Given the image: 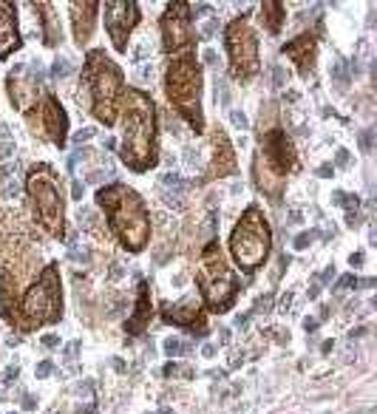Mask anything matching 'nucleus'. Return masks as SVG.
Returning <instances> with one entry per match:
<instances>
[{
    "label": "nucleus",
    "mask_w": 377,
    "mask_h": 414,
    "mask_svg": "<svg viewBox=\"0 0 377 414\" xmlns=\"http://www.w3.org/2000/svg\"><path fill=\"white\" fill-rule=\"evenodd\" d=\"M199 287H202V295L208 301V307L213 312H227L230 307V298L236 295L239 284L233 278V273L227 270V264L222 261V253L216 244H210L202 256V267H199Z\"/></svg>",
    "instance_id": "obj_8"
},
{
    "label": "nucleus",
    "mask_w": 377,
    "mask_h": 414,
    "mask_svg": "<svg viewBox=\"0 0 377 414\" xmlns=\"http://www.w3.org/2000/svg\"><path fill=\"white\" fill-rule=\"evenodd\" d=\"M284 18H287V9H284L281 4H264V6H261V20H264V26L270 29V35H278V32H281Z\"/></svg>",
    "instance_id": "obj_21"
},
{
    "label": "nucleus",
    "mask_w": 377,
    "mask_h": 414,
    "mask_svg": "<svg viewBox=\"0 0 377 414\" xmlns=\"http://www.w3.org/2000/svg\"><path fill=\"white\" fill-rule=\"evenodd\" d=\"M216 97H219V102H222V105H227V102H230V91H227L225 77H216Z\"/></svg>",
    "instance_id": "obj_28"
},
{
    "label": "nucleus",
    "mask_w": 377,
    "mask_h": 414,
    "mask_svg": "<svg viewBox=\"0 0 377 414\" xmlns=\"http://www.w3.org/2000/svg\"><path fill=\"white\" fill-rule=\"evenodd\" d=\"M205 60L213 66V63H216V52H205Z\"/></svg>",
    "instance_id": "obj_43"
},
{
    "label": "nucleus",
    "mask_w": 377,
    "mask_h": 414,
    "mask_svg": "<svg viewBox=\"0 0 377 414\" xmlns=\"http://www.w3.org/2000/svg\"><path fill=\"white\" fill-rule=\"evenodd\" d=\"M164 321H173V324H181V326H191V329H202L205 332V324L199 318V304L196 301H179L173 307L164 309Z\"/></svg>",
    "instance_id": "obj_18"
},
{
    "label": "nucleus",
    "mask_w": 377,
    "mask_h": 414,
    "mask_svg": "<svg viewBox=\"0 0 377 414\" xmlns=\"http://www.w3.org/2000/svg\"><path fill=\"white\" fill-rule=\"evenodd\" d=\"M164 352H167L170 357H179V355L187 352V346H184L179 338H167V341H164Z\"/></svg>",
    "instance_id": "obj_26"
},
{
    "label": "nucleus",
    "mask_w": 377,
    "mask_h": 414,
    "mask_svg": "<svg viewBox=\"0 0 377 414\" xmlns=\"http://www.w3.org/2000/svg\"><path fill=\"white\" fill-rule=\"evenodd\" d=\"M191 6L187 4H170L162 15V43L170 54H184L193 49V29H191Z\"/></svg>",
    "instance_id": "obj_10"
},
{
    "label": "nucleus",
    "mask_w": 377,
    "mask_h": 414,
    "mask_svg": "<svg viewBox=\"0 0 377 414\" xmlns=\"http://www.w3.org/2000/svg\"><path fill=\"white\" fill-rule=\"evenodd\" d=\"M15 150V142H12V134H9V128L0 122V156H9Z\"/></svg>",
    "instance_id": "obj_24"
},
{
    "label": "nucleus",
    "mask_w": 377,
    "mask_h": 414,
    "mask_svg": "<svg viewBox=\"0 0 377 414\" xmlns=\"http://www.w3.org/2000/svg\"><path fill=\"white\" fill-rule=\"evenodd\" d=\"M335 80H337V85H340V88H346V71H343V63H337V66H335Z\"/></svg>",
    "instance_id": "obj_31"
},
{
    "label": "nucleus",
    "mask_w": 377,
    "mask_h": 414,
    "mask_svg": "<svg viewBox=\"0 0 377 414\" xmlns=\"http://www.w3.org/2000/svg\"><path fill=\"white\" fill-rule=\"evenodd\" d=\"M261 159H264V165H267L270 170H275L278 176H287V170H292V165H295V150H292V145H289V139H287L284 131H270V134H267Z\"/></svg>",
    "instance_id": "obj_13"
},
{
    "label": "nucleus",
    "mask_w": 377,
    "mask_h": 414,
    "mask_svg": "<svg viewBox=\"0 0 377 414\" xmlns=\"http://www.w3.org/2000/svg\"><path fill=\"white\" fill-rule=\"evenodd\" d=\"M77 349H80V343H77V341H74V343H68V346H66V357H68V360H74V357H77Z\"/></svg>",
    "instance_id": "obj_35"
},
{
    "label": "nucleus",
    "mask_w": 377,
    "mask_h": 414,
    "mask_svg": "<svg viewBox=\"0 0 377 414\" xmlns=\"http://www.w3.org/2000/svg\"><path fill=\"white\" fill-rule=\"evenodd\" d=\"M91 136H94V128H85V131H77V134H74V142L83 145V142H88Z\"/></svg>",
    "instance_id": "obj_30"
},
{
    "label": "nucleus",
    "mask_w": 377,
    "mask_h": 414,
    "mask_svg": "<svg viewBox=\"0 0 377 414\" xmlns=\"http://www.w3.org/2000/svg\"><path fill=\"white\" fill-rule=\"evenodd\" d=\"M148 318H150V301H148V284L142 281L139 284V301H136V312H133V318L128 321V329L136 335V332H142L145 329V324H148Z\"/></svg>",
    "instance_id": "obj_20"
},
{
    "label": "nucleus",
    "mask_w": 377,
    "mask_h": 414,
    "mask_svg": "<svg viewBox=\"0 0 377 414\" xmlns=\"http://www.w3.org/2000/svg\"><path fill=\"white\" fill-rule=\"evenodd\" d=\"M85 85L91 88L94 117L105 125H114L116 102H119V91H122V71L102 52H91L85 60Z\"/></svg>",
    "instance_id": "obj_4"
},
{
    "label": "nucleus",
    "mask_w": 377,
    "mask_h": 414,
    "mask_svg": "<svg viewBox=\"0 0 377 414\" xmlns=\"http://www.w3.org/2000/svg\"><path fill=\"white\" fill-rule=\"evenodd\" d=\"M270 247H273V233H270L264 213L258 207H247V213L241 216V222L236 225L233 239H230V250H233L236 264L241 270L253 273L256 267L264 264V259L270 256Z\"/></svg>",
    "instance_id": "obj_5"
},
{
    "label": "nucleus",
    "mask_w": 377,
    "mask_h": 414,
    "mask_svg": "<svg viewBox=\"0 0 377 414\" xmlns=\"http://www.w3.org/2000/svg\"><path fill=\"white\" fill-rule=\"evenodd\" d=\"M225 43H227V52H230L233 77L250 80L258 71V40H256V32L250 29L247 18H239L227 26Z\"/></svg>",
    "instance_id": "obj_9"
},
{
    "label": "nucleus",
    "mask_w": 377,
    "mask_h": 414,
    "mask_svg": "<svg viewBox=\"0 0 377 414\" xmlns=\"http://www.w3.org/2000/svg\"><path fill=\"white\" fill-rule=\"evenodd\" d=\"M57 343H60L57 335H46V338H43V346H57Z\"/></svg>",
    "instance_id": "obj_40"
},
{
    "label": "nucleus",
    "mask_w": 377,
    "mask_h": 414,
    "mask_svg": "<svg viewBox=\"0 0 377 414\" xmlns=\"http://www.w3.org/2000/svg\"><path fill=\"white\" fill-rule=\"evenodd\" d=\"M20 312L26 324H57L63 315V295H60V270L57 264H49L35 287L23 295Z\"/></svg>",
    "instance_id": "obj_7"
},
{
    "label": "nucleus",
    "mask_w": 377,
    "mask_h": 414,
    "mask_svg": "<svg viewBox=\"0 0 377 414\" xmlns=\"http://www.w3.org/2000/svg\"><path fill=\"white\" fill-rule=\"evenodd\" d=\"M49 374H52V360H43L37 366V377H49Z\"/></svg>",
    "instance_id": "obj_34"
},
{
    "label": "nucleus",
    "mask_w": 377,
    "mask_h": 414,
    "mask_svg": "<svg viewBox=\"0 0 377 414\" xmlns=\"http://www.w3.org/2000/svg\"><path fill=\"white\" fill-rule=\"evenodd\" d=\"M230 119H233V125H236V128H241V131L247 128V117H244L241 111H230Z\"/></svg>",
    "instance_id": "obj_29"
},
{
    "label": "nucleus",
    "mask_w": 377,
    "mask_h": 414,
    "mask_svg": "<svg viewBox=\"0 0 377 414\" xmlns=\"http://www.w3.org/2000/svg\"><path fill=\"white\" fill-rule=\"evenodd\" d=\"M26 190H29V199L35 204L37 222L52 236L63 239V233H66V225H63V196H60V182H57L54 170L49 165H37L29 173Z\"/></svg>",
    "instance_id": "obj_6"
},
{
    "label": "nucleus",
    "mask_w": 377,
    "mask_h": 414,
    "mask_svg": "<svg viewBox=\"0 0 377 414\" xmlns=\"http://www.w3.org/2000/svg\"><path fill=\"white\" fill-rule=\"evenodd\" d=\"M284 54H287V57L298 66V71H301V74H309V71H312V66H315V37L301 35V37L289 40V43L284 46Z\"/></svg>",
    "instance_id": "obj_16"
},
{
    "label": "nucleus",
    "mask_w": 377,
    "mask_h": 414,
    "mask_svg": "<svg viewBox=\"0 0 377 414\" xmlns=\"http://www.w3.org/2000/svg\"><path fill=\"white\" fill-rule=\"evenodd\" d=\"M162 372H164V377H173V374H179V366L176 363H167Z\"/></svg>",
    "instance_id": "obj_38"
},
{
    "label": "nucleus",
    "mask_w": 377,
    "mask_h": 414,
    "mask_svg": "<svg viewBox=\"0 0 377 414\" xmlns=\"http://www.w3.org/2000/svg\"><path fill=\"white\" fill-rule=\"evenodd\" d=\"M164 91L170 105L191 122V128H196V134H202L205 119H202V66L196 63L193 52L176 54L167 66V77H164Z\"/></svg>",
    "instance_id": "obj_3"
},
{
    "label": "nucleus",
    "mask_w": 377,
    "mask_h": 414,
    "mask_svg": "<svg viewBox=\"0 0 377 414\" xmlns=\"http://www.w3.org/2000/svg\"><path fill=\"white\" fill-rule=\"evenodd\" d=\"M0 190H4V196H18L20 187H18V165H4L0 167Z\"/></svg>",
    "instance_id": "obj_23"
},
{
    "label": "nucleus",
    "mask_w": 377,
    "mask_h": 414,
    "mask_svg": "<svg viewBox=\"0 0 377 414\" xmlns=\"http://www.w3.org/2000/svg\"><path fill=\"white\" fill-rule=\"evenodd\" d=\"M360 284V278H354V276H343L340 278V290H352V287H357Z\"/></svg>",
    "instance_id": "obj_33"
},
{
    "label": "nucleus",
    "mask_w": 377,
    "mask_h": 414,
    "mask_svg": "<svg viewBox=\"0 0 377 414\" xmlns=\"http://www.w3.org/2000/svg\"><path fill=\"white\" fill-rule=\"evenodd\" d=\"M71 193H74V199H83V184L74 182V190H71Z\"/></svg>",
    "instance_id": "obj_42"
},
{
    "label": "nucleus",
    "mask_w": 377,
    "mask_h": 414,
    "mask_svg": "<svg viewBox=\"0 0 377 414\" xmlns=\"http://www.w3.org/2000/svg\"><path fill=\"white\" fill-rule=\"evenodd\" d=\"M156 108L148 94L131 88L122 105V162L131 170L156 165Z\"/></svg>",
    "instance_id": "obj_1"
},
{
    "label": "nucleus",
    "mask_w": 377,
    "mask_h": 414,
    "mask_svg": "<svg viewBox=\"0 0 377 414\" xmlns=\"http://www.w3.org/2000/svg\"><path fill=\"white\" fill-rule=\"evenodd\" d=\"M304 326H306V332H315V329H318V321H315V318H306Z\"/></svg>",
    "instance_id": "obj_41"
},
{
    "label": "nucleus",
    "mask_w": 377,
    "mask_h": 414,
    "mask_svg": "<svg viewBox=\"0 0 377 414\" xmlns=\"http://www.w3.org/2000/svg\"><path fill=\"white\" fill-rule=\"evenodd\" d=\"M97 201L105 207L108 225L122 242V247L131 253H139L150 236V219H148L142 196L125 184H111L97 193Z\"/></svg>",
    "instance_id": "obj_2"
},
{
    "label": "nucleus",
    "mask_w": 377,
    "mask_h": 414,
    "mask_svg": "<svg viewBox=\"0 0 377 414\" xmlns=\"http://www.w3.org/2000/svg\"><path fill=\"white\" fill-rule=\"evenodd\" d=\"M71 259L74 261H91V250L83 242H71Z\"/></svg>",
    "instance_id": "obj_25"
},
{
    "label": "nucleus",
    "mask_w": 377,
    "mask_h": 414,
    "mask_svg": "<svg viewBox=\"0 0 377 414\" xmlns=\"http://www.w3.org/2000/svg\"><path fill=\"white\" fill-rule=\"evenodd\" d=\"M29 77H26V66H18L12 74H9V97H12V105L18 111H29V105L37 102V88H40V66H29Z\"/></svg>",
    "instance_id": "obj_12"
},
{
    "label": "nucleus",
    "mask_w": 377,
    "mask_h": 414,
    "mask_svg": "<svg viewBox=\"0 0 377 414\" xmlns=\"http://www.w3.org/2000/svg\"><path fill=\"white\" fill-rule=\"evenodd\" d=\"M68 71H71V63L63 60V57H57L54 66H52V77H68Z\"/></svg>",
    "instance_id": "obj_27"
},
{
    "label": "nucleus",
    "mask_w": 377,
    "mask_h": 414,
    "mask_svg": "<svg viewBox=\"0 0 377 414\" xmlns=\"http://www.w3.org/2000/svg\"><path fill=\"white\" fill-rule=\"evenodd\" d=\"M349 264H352V267H360V264H363V253H352Z\"/></svg>",
    "instance_id": "obj_39"
},
{
    "label": "nucleus",
    "mask_w": 377,
    "mask_h": 414,
    "mask_svg": "<svg viewBox=\"0 0 377 414\" xmlns=\"http://www.w3.org/2000/svg\"><path fill=\"white\" fill-rule=\"evenodd\" d=\"M40 114H43V131H46V136H49L57 148H63V145H66V136H68V117H66L63 105L49 94V97H43Z\"/></svg>",
    "instance_id": "obj_14"
},
{
    "label": "nucleus",
    "mask_w": 377,
    "mask_h": 414,
    "mask_svg": "<svg viewBox=\"0 0 377 414\" xmlns=\"http://www.w3.org/2000/svg\"><path fill=\"white\" fill-rule=\"evenodd\" d=\"M18 374H20V369H18V366H9V369H6V383L18 380Z\"/></svg>",
    "instance_id": "obj_36"
},
{
    "label": "nucleus",
    "mask_w": 377,
    "mask_h": 414,
    "mask_svg": "<svg viewBox=\"0 0 377 414\" xmlns=\"http://www.w3.org/2000/svg\"><path fill=\"white\" fill-rule=\"evenodd\" d=\"M213 165H216V176L236 173V153H233L230 139L222 131H216V156H213Z\"/></svg>",
    "instance_id": "obj_19"
},
{
    "label": "nucleus",
    "mask_w": 377,
    "mask_h": 414,
    "mask_svg": "<svg viewBox=\"0 0 377 414\" xmlns=\"http://www.w3.org/2000/svg\"><path fill=\"white\" fill-rule=\"evenodd\" d=\"M15 49H20L18 12L12 4H0V60H6Z\"/></svg>",
    "instance_id": "obj_15"
},
{
    "label": "nucleus",
    "mask_w": 377,
    "mask_h": 414,
    "mask_svg": "<svg viewBox=\"0 0 377 414\" xmlns=\"http://www.w3.org/2000/svg\"><path fill=\"white\" fill-rule=\"evenodd\" d=\"M37 9V15L43 18V29H46V43L49 46H54L57 40H60V29H57V23H54V12H52V6L49 4H40V6H35Z\"/></svg>",
    "instance_id": "obj_22"
},
{
    "label": "nucleus",
    "mask_w": 377,
    "mask_h": 414,
    "mask_svg": "<svg viewBox=\"0 0 377 414\" xmlns=\"http://www.w3.org/2000/svg\"><path fill=\"white\" fill-rule=\"evenodd\" d=\"M309 242H312V236H309V233H301V236L295 239V250H306Z\"/></svg>",
    "instance_id": "obj_32"
},
{
    "label": "nucleus",
    "mask_w": 377,
    "mask_h": 414,
    "mask_svg": "<svg viewBox=\"0 0 377 414\" xmlns=\"http://www.w3.org/2000/svg\"><path fill=\"white\" fill-rule=\"evenodd\" d=\"M100 4H71V23H74V37L77 46H85L94 29V18H97Z\"/></svg>",
    "instance_id": "obj_17"
},
{
    "label": "nucleus",
    "mask_w": 377,
    "mask_h": 414,
    "mask_svg": "<svg viewBox=\"0 0 377 414\" xmlns=\"http://www.w3.org/2000/svg\"><path fill=\"white\" fill-rule=\"evenodd\" d=\"M216 35V20H210L208 26H205V32H202V37H213Z\"/></svg>",
    "instance_id": "obj_37"
},
{
    "label": "nucleus",
    "mask_w": 377,
    "mask_h": 414,
    "mask_svg": "<svg viewBox=\"0 0 377 414\" xmlns=\"http://www.w3.org/2000/svg\"><path fill=\"white\" fill-rule=\"evenodd\" d=\"M105 29L119 52L128 46V35L139 20V6L136 4H105Z\"/></svg>",
    "instance_id": "obj_11"
}]
</instances>
